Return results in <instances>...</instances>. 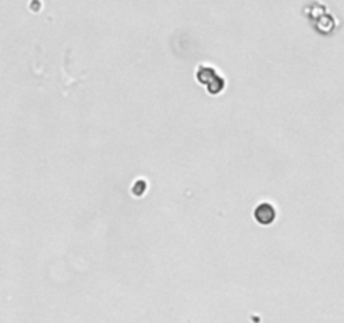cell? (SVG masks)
<instances>
[{"label": "cell", "instance_id": "obj_1", "mask_svg": "<svg viewBox=\"0 0 344 323\" xmlns=\"http://www.w3.org/2000/svg\"><path fill=\"white\" fill-rule=\"evenodd\" d=\"M275 217V211L270 204H260L255 209V219L262 224H270Z\"/></svg>", "mask_w": 344, "mask_h": 323}]
</instances>
